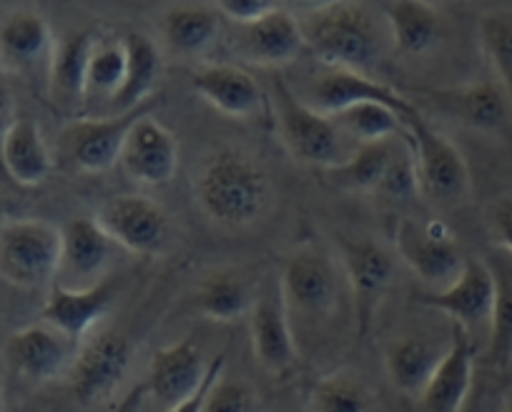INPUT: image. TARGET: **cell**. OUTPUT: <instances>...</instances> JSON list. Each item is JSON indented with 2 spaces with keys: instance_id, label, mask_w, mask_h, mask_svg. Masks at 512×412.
<instances>
[{
  "instance_id": "44",
  "label": "cell",
  "mask_w": 512,
  "mask_h": 412,
  "mask_svg": "<svg viewBox=\"0 0 512 412\" xmlns=\"http://www.w3.org/2000/svg\"><path fill=\"white\" fill-rule=\"evenodd\" d=\"M427 3H432V6H437V3H445V0H427Z\"/></svg>"
},
{
  "instance_id": "45",
  "label": "cell",
  "mask_w": 512,
  "mask_h": 412,
  "mask_svg": "<svg viewBox=\"0 0 512 412\" xmlns=\"http://www.w3.org/2000/svg\"><path fill=\"white\" fill-rule=\"evenodd\" d=\"M502 412H512V402H510V405H507V407H505V410H502Z\"/></svg>"
},
{
  "instance_id": "5",
  "label": "cell",
  "mask_w": 512,
  "mask_h": 412,
  "mask_svg": "<svg viewBox=\"0 0 512 412\" xmlns=\"http://www.w3.org/2000/svg\"><path fill=\"white\" fill-rule=\"evenodd\" d=\"M154 111V101L126 114L78 116L58 136V161L81 174H103L121 161V149L131 126Z\"/></svg>"
},
{
  "instance_id": "19",
  "label": "cell",
  "mask_w": 512,
  "mask_h": 412,
  "mask_svg": "<svg viewBox=\"0 0 512 412\" xmlns=\"http://www.w3.org/2000/svg\"><path fill=\"white\" fill-rule=\"evenodd\" d=\"M304 101H307L312 109L329 116L359 101L387 103V106H392L395 111H400L405 119L417 114L415 103H412L410 98L402 96V93H397L395 88L384 86V83H379L377 78H372L369 73L342 71V68H329L327 73H322V76L309 86V93Z\"/></svg>"
},
{
  "instance_id": "38",
  "label": "cell",
  "mask_w": 512,
  "mask_h": 412,
  "mask_svg": "<svg viewBox=\"0 0 512 412\" xmlns=\"http://www.w3.org/2000/svg\"><path fill=\"white\" fill-rule=\"evenodd\" d=\"M420 191V179H417V164L415 154H412L410 139L400 146L395 161H392L390 171L384 174L382 184H379L377 194L387 201H395V204H405V201H412Z\"/></svg>"
},
{
  "instance_id": "1",
  "label": "cell",
  "mask_w": 512,
  "mask_h": 412,
  "mask_svg": "<svg viewBox=\"0 0 512 412\" xmlns=\"http://www.w3.org/2000/svg\"><path fill=\"white\" fill-rule=\"evenodd\" d=\"M194 199L219 229H246L267 212L272 179L254 156L226 146L206 156L194 179Z\"/></svg>"
},
{
  "instance_id": "28",
  "label": "cell",
  "mask_w": 512,
  "mask_h": 412,
  "mask_svg": "<svg viewBox=\"0 0 512 412\" xmlns=\"http://www.w3.org/2000/svg\"><path fill=\"white\" fill-rule=\"evenodd\" d=\"M445 350L447 345L440 350L435 342L420 335H405L392 342L384 352V370H387L392 387L402 395L420 400Z\"/></svg>"
},
{
  "instance_id": "26",
  "label": "cell",
  "mask_w": 512,
  "mask_h": 412,
  "mask_svg": "<svg viewBox=\"0 0 512 412\" xmlns=\"http://www.w3.org/2000/svg\"><path fill=\"white\" fill-rule=\"evenodd\" d=\"M3 169L16 184L41 186L56 169V156L41 134V126L33 119H16L3 129L0 141Z\"/></svg>"
},
{
  "instance_id": "6",
  "label": "cell",
  "mask_w": 512,
  "mask_h": 412,
  "mask_svg": "<svg viewBox=\"0 0 512 412\" xmlns=\"http://www.w3.org/2000/svg\"><path fill=\"white\" fill-rule=\"evenodd\" d=\"M407 139L415 154L422 196L437 204H457L470 196L472 176L465 156L420 111L407 119Z\"/></svg>"
},
{
  "instance_id": "31",
  "label": "cell",
  "mask_w": 512,
  "mask_h": 412,
  "mask_svg": "<svg viewBox=\"0 0 512 412\" xmlns=\"http://www.w3.org/2000/svg\"><path fill=\"white\" fill-rule=\"evenodd\" d=\"M407 136H397V139L374 141V144H359L354 146L352 156L337 169L327 171V179L337 184L339 189L357 191V194H377L379 184H382L384 174L390 171L392 161H395L397 151L405 144Z\"/></svg>"
},
{
  "instance_id": "39",
  "label": "cell",
  "mask_w": 512,
  "mask_h": 412,
  "mask_svg": "<svg viewBox=\"0 0 512 412\" xmlns=\"http://www.w3.org/2000/svg\"><path fill=\"white\" fill-rule=\"evenodd\" d=\"M206 412H262L259 405V392L254 385L241 377L221 375L216 385L211 387L209 402H206Z\"/></svg>"
},
{
  "instance_id": "4",
  "label": "cell",
  "mask_w": 512,
  "mask_h": 412,
  "mask_svg": "<svg viewBox=\"0 0 512 412\" xmlns=\"http://www.w3.org/2000/svg\"><path fill=\"white\" fill-rule=\"evenodd\" d=\"M63 232L46 219L6 217L0 227V272L23 292L51 289L61 267Z\"/></svg>"
},
{
  "instance_id": "17",
  "label": "cell",
  "mask_w": 512,
  "mask_h": 412,
  "mask_svg": "<svg viewBox=\"0 0 512 412\" xmlns=\"http://www.w3.org/2000/svg\"><path fill=\"white\" fill-rule=\"evenodd\" d=\"M495 299V269L487 262H482V259L467 257V264L460 277L450 287L425 294L422 302L432 309H440L442 315H447L455 325L465 327V330H472V327H485V330H490Z\"/></svg>"
},
{
  "instance_id": "8",
  "label": "cell",
  "mask_w": 512,
  "mask_h": 412,
  "mask_svg": "<svg viewBox=\"0 0 512 412\" xmlns=\"http://www.w3.org/2000/svg\"><path fill=\"white\" fill-rule=\"evenodd\" d=\"M395 254L415 277L430 287L445 289L465 269L467 257L450 229L440 222H417L402 217L395 227Z\"/></svg>"
},
{
  "instance_id": "22",
  "label": "cell",
  "mask_w": 512,
  "mask_h": 412,
  "mask_svg": "<svg viewBox=\"0 0 512 412\" xmlns=\"http://www.w3.org/2000/svg\"><path fill=\"white\" fill-rule=\"evenodd\" d=\"M430 98L445 116L480 134H497L510 121L512 96L500 81H477L457 88L430 91Z\"/></svg>"
},
{
  "instance_id": "37",
  "label": "cell",
  "mask_w": 512,
  "mask_h": 412,
  "mask_svg": "<svg viewBox=\"0 0 512 412\" xmlns=\"http://www.w3.org/2000/svg\"><path fill=\"white\" fill-rule=\"evenodd\" d=\"M497 299L487 330V357L497 370L512 365V272L497 269Z\"/></svg>"
},
{
  "instance_id": "2",
  "label": "cell",
  "mask_w": 512,
  "mask_h": 412,
  "mask_svg": "<svg viewBox=\"0 0 512 412\" xmlns=\"http://www.w3.org/2000/svg\"><path fill=\"white\" fill-rule=\"evenodd\" d=\"M302 26L307 48L327 68L369 73L382 56L377 26L359 3H329L314 11Z\"/></svg>"
},
{
  "instance_id": "24",
  "label": "cell",
  "mask_w": 512,
  "mask_h": 412,
  "mask_svg": "<svg viewBox=\"0 0 512 412\" xmlns=\"http://www.w3.org/2000/svg\"><path fill=\"white\" fill-rule=\"evenodd\" d=\"M475 380V347L470 330L455 325L447 340V350L422 392L420 402L425 412H462Z\"/></svg>"
},
{
  "instance_id": "11",
  "label": "cell",
  "mask_w": 512,
  "mask_h": 412,
  "mask_svg": "<svg viewBox=\"0 0 512 412\" xmlns=\"http://www.w3.org/2000/svg\"><path fill=\"white\" fill-rule=\"evenodd\" d=\"M284 304L289 315L304 320H324L334 312L339 302L337 267L324 252L314 247H302L292 252L279 274Z\"/></svg>"
},
{
  "instance_id": "32",
  "label": "cell",
  "mask_w": 512,
  "mask_h": 412,
  "mask_svg": "<svg viewBox=\"0 0 512 412\" xmlns=\"http://www.w3.org/2000/svg\"><path fill=\"white\" fill-rule=\"evenodd\" d=\"M256 297L244 277L234 272H214L196 289V309L211 322H236L249 317Z\"/></svg>"
},
{
  "instance_id": "21",
  "label": "cell",
  "mask_w": 512,
  "mask_h": 412,
  "mask_svg": "<svg viewBox=\"0 0 512 412\" xmlns=\"http://www.w3.org/2000/svg\"><path fill=\"white\" fill-rule=\"evenodd\" d=\"M209 367L211 362H206L204 352L196 342H174L169 347H161L151 357L144 387L166 410V407H174L176 402L186 400L191 392L199 390L201 382L209 375Z\"/></svg>"
},
{
  "instance_id": "12",
  "label": "cell",
  "mask_w": 512,
  "mask_h": 412,
  "mask_svg": "<svg viewBox=\"0 0 512 412\" xmlns=\"http://www.w3.org/2000/svg\"><path fill=\"white\" fill-rule=\"evenodd\" d=\"M81 342L71 340L46 320L21 327L6 340V360L31 385H48L68 375Z\"/></svg>"
},
{
  "instance_id": "43",
  "label": "cell",
  "mask_w": 512,
  "mask_h": 412,
  "mask_svg": "<svg viewBox=\"0 0 512 412\" xmlns=\"http://www.w3.org/2000/svg\"><path fill=\"white\" fill-rule=\"evenodd\" d=\"M146 395H149V392H146L144 382H141V385L136 387L134 392H128V395L123 397V400H121V405H118V410H116V412H136V410H139L141 400H144Z\"/></svg>"
},
{
  "instance_id": "35",
  "label": "cell",
  "mask_w": 512,
  "mask_h": 412,
  "mask_svg": "<svg viewBox=\"0 0 512 412\" xmlns=\"http://www.w3.org/2000/svg\"><path fill=\"white\" fill-rule=\"evenodd\" d=\"M309 412H372V392L354 372H329L309 392Z\"/></svg>"
},
{
  "instance_id": "41",
  "label": "cell",
  "mask_w": 512,
  "mask_h": 412,
  "mask_svg": "<svg viewBox=\"0 0 512 412\" xmlns=\"http://www.w3.org/2000/svg\"><path fill=\"white\" fill-rule=\"evenodd\" d=\"M224 367H226V357H224V352H221L219 357H214V360H211L209 375H206V380L201 382L199 390L191 392L186 400L176 402L174 407H166L164 412H206V402H209L211 387H214L216 380L224 375Z\"/></svg>"
},
{
  "instance_id": "20",
  "label": "cell",
  "mask_w": 512,
  "mask_h": 412,
  "mask_svg": "<svg viewBox=\"0 0 512 412\" xmlns=\"http://www.w3.org/2000/svg\"><path fill=\"white\" fill-rule=\"evenodd\" d=\"M113 294H116V289H113L111 279L88 289H73L56 282L46 294L41 320H46L48 325L61 330L71 340L83 342L106 320L108 309L113 304Z\"/></svg>"
},
{
  "instance_id": "23",
  "label": "cell",
  "mask_w": 512,
  "mask_h": 412,
  "mask_svg": "<svg viewBox=\"0 0 512 412\" xmlns=\"http://www.w3.org/2000/svg\"><path fill=\"white\" fill-rule=\"evenodd\" d=\"M101 38L93 28H81L58 38L53 51L51 73H48V93L56 109L63 114L86 111V81L91 56Z\"/></svg>"
},
{
  "instance_id": "10",
  "label": "cell",
  "mask_w": 512,
  "mask_h": 412,
  "mask_svg": "<svg viewBox=\"0 0 512 412\" xmlns=\"http://www.w3.org/2000/svg\"><path fill=\"white\" fill-rule=\"evenodd\" d=\"M339 262H342L344 277H347L349 292H352L357 332L367 335L384 297L395 282V252L369 237L342 239Z\"/></svg>"
},
{
  "instance_id": "42",
  "label": "cell",
  "mask_w": 512,
  "mask_h": 412,
  "mask_svg": "<svg viewBox=\"0 0 512 412\" xmlns=\"http://www.w3.org/2000/svg\"><path fill=\"white\" fill-rule=\"evenodd\" d=\"M216 11L234 23H249L277 8V0H214Z\"/></svg>"
},
{
  "instance_id": "25",
  "label": "cell",
  "mask_w": 512,
  "mask_h": 412,
  "mask_svg": "<svg viewBox=\"0 0 512 412\" xmlns=\"http://www.w3.org/2000/svg\"><path fill=\"white\" fill-rule=\"evenodd\" d=\"M56 38L46 18L36 11H13L3 18L0 28V51H3V66L13 73L31 76L36 71L51 73Z\"/></svg>"
},
{
  "instance_id": "34",
  "label": "cell",
  "mask_w": 512,
  "mask_h": 412,
  "mask_svg": "<svg viewBox=\"0 0 512 412\" xmlns=\"http://www.w3.org/2000/svg\"><path fill=\"white\" fill-rule=\"evenodd\" d=\"M123 78H126V46L123 38L118 41H98L96 51L91 56L86 81V111L103 109L108 114V106L121 91Z\"/></svg>"
},
{
  "instance_id": "13",
  "label": "cell",
  "mask_w": 512,
  "mask_h": 412,
  "mask_svg": "<svg viewBox=\"0 0 512 412\" xmlns=\"http://www.w3.org/2000/svg\"><path fill=\"white\" fill-rule=\"evenodd\" d=\"M61 267L56 282L73 289H88L106 282L118 244L106 234L96 217L71 219L61 227Z\"/></svg>"
},
{
  "instance_id": "14",
  "label": "cell",
  "mask_w": 512,
  "mask_h": 412,
  "mask_svg": "<svg viewBox=\"0 0 512 412\" xmlns=\"http://www.w3.org/2000/svg\"><path fill=\"white\" fill-rule=\"evenodd\" d=\"M251 350L254 360L264 372L274 377H284L297 365V340H294L292 315L284 304L279 279L274 287L256 294L254 309L249 315Z\"/></svg>"
},
{
  "instance_id": "40",
  "label": "cell",
  "mask_w": 512,
  "mask_h": 412,
  "mask_svg": "<svg viewBox=\"0 0 512 412\" xmlns=\"http://www.w3.org/2000/svg\"><path fill=\"white\" fill-rule=\"evenodd\" d=\"M487 229L492 242L512 257V196H502L487 206Z\"/></svg>"
},
{
  "instance_id": "7",
  "label": "cell",
  "mask_w": 512,
  "mask_h": 412,
  "mask_svg": "<svg viewBox=\"0 0 512 412\" xmlns=\"http://www.w3.org/2000/svg\"><path fill=\"white\" fill-rule=\"evenodd\" d=\"M134 345L128 335L108 327H98L78 345L68 382L73 397L81 405H101L111 400L121 387L128 367H131Z\"/></svg>"
},
{
  "instance_id": "18",
  "label": "cell",
  "mask_w": 512,
  "mask_h": 412,
  "mask_svg": "<svg viewBox=\"0 0 512 412\" xmlns=\"http://www.w3.org/2000/svg\"><path fill=\"white\" fill-rule=\"evenodd\" d=\"M191 86L226 119H256L264 111L262 86L234 63H204L191 76Z\"/></svg>"
},
{
  "instance_id": "16",
  "label": "cell",
  "mask_w": 512,
  "mask_h": 412,
  "mask_svg": "<svg viewBox=\"0 0 512 412\" xmlns=\"http://www.w3.org/2000/svg\"><path fill=\"white\" fill-rule=\"evenodd\" d=\"M234 48L244 61L262 68H282L307 48L304 26L292 13L274 8L249 23H236Z\"/></svg>"
},
{
  "instance_id": "9",
  "label": "cell",
  "mask_w": 512,
  "mask_h": 412,
  "mask_svg": "<svg viewBox=\"0 0 512 412\" xmlns=\"http://www.w3.org/2000/svg\"><path fill=\"white\" fill-rule=\"evenodd\" d=\"M98 219L108 237L121 247V252L156 257L164 254L171 242V222L164 206L144 194H121L103 201Z\"/></svg>"
},
{
  "instance_id": "29",
  "label": "cell",
  "mask_w": 512,
  "mask_h": 412,
  "mask_svg": "<svg viewBox=\"0 0 512 412\" xmlns=\"http://www.w3.org/2000/svg\"><path fill=\"white\" fill-rule=\"evenodd\" d=\"M159 31L166 51L179 58H196L214 46L221 16L216 8L201 3H179L161 16Z\"/></svg>"
},
{
  "instance_id": "15",
  "label": "cell",
  "mask_w": 512,
  "mask_h": 412,
  "mask_svg": "<svg viewBox=\"0 0 512 412\" xmlns=\"http://www.w3.org/2000/svg\"><path fill=\"white\" fill-rule=\"evenodd\" d=\"M151 114H144L131 126L118 166L136 184L166 186L179 174V141Z\"/></svg>"
},
{
  "instance_id": "33",
  "label": "cell",
  "mask_w": 512,
  "mask_h": 412,
  "mask_svg": "<svg viewBox=\"0 0 512 412\" xmlns=\"http://www.w3.org/2000/svg\"><path fill=\"white\" fill-rule=\"evenodd\" d=\"M334 124L339 126L347 139L359 144H374V141L397 139L407 136V119L387 103L377 101H359L347 106V109L332 114Z\"/></svg>"
},
{
  "instance_id": "30",
  "label": "cell",
  "mask_w": 512,
  "mask_h": 412,
  "mask_svg": "<svg viewBox=\"0 0 512 412\" xmlns=\"http://www.w3.org/2000/svg\"><path fill=\"white\" fill-rule=\"evenodd\" d=\"M387 26L392 43L405 56H425L445 36V18L427 0H392Z\"/></svg>"
},
{
  "instance_id": "3",
  "label": "cell",
  "mask_w": 512,
  "mask_h": 412,
  "mask_svg": "<svg viewBox=\"0 0 512 412\" xmlns=\"http://www.w3.org/2000/svg\"><path fill=\"white\" fill-rule=\"evenodd\" d=\"M274 111L279 139L299 164L329 171L352 156L354 149H347V136L339 131L332 116L312 109L282 78H274Z\"/></svg>"
},
{
  "instance_id": "27",
  "label": "cell",
  "mask_w": 512,
  "mask_h": 412,
  "mask_svg": "<svg viewBox=\"0 0 512 412\" xmlns=\"http://www.w3.org/2000/svg\"><path fill=\"white\" fill-rule=\"evenodd\" d=\"M123 46H126V78H123L121 91L108 106V114H126L154 101L161 73H164V53L149 36L126 33Z\"/></svg>"
},
{
  "instance_id": "36",
  "label": "cell",
  "mask_w": 512,
  "mask_h": 412,
  "mask_svg": "<svg viewBox=\"0 0 512 412\" xmlns=\"http://www.w3.org/2000/svg\"><path fill=\"white\" fill-rule=\"evenodd\" d=\"M480 46L512 96V11H490L480 18Z\"/></svg>"
}]
</instances>
